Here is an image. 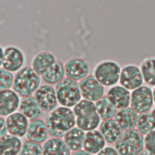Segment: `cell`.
<instances>
[{"label": "cell", "mask_w": 155, "mask_h": 155, "mask_svg": "<svg viewBox=\"0 0 155 155\" xmlns=\"http://www.w3.org/2000/svg\"><path fill=\"white\" fill-rule=\"evenodd\" d=\"M49 134L53 137L62 138L70 129L75 127L73 110L69 107L58 106L50 111L45 119Z\"/></svg>", "instance_id": "obj_1"}, {"label": "cell", "mask_w": 155, "mask_h": 155, "mask_svg": "<svg viewBox=\"0 0 155 155\" xmlns=\"http://www.w3.org/2000/svg\"><path fill=\"white\" fill-rule=\"evenodd\" d=\"M74 113L76 125L85 131L96 130L101 124L94 102L81 99L73 108Z\"/></svg>", "instance_id": "obj_2"}, {"label": "cell", "mask_w": 155, "mask_h": 155, "mask_svg": "<svg viewBox=\"0 0 155 155\" xmlns=\"http://www.w3.org/2000/svg\"><path fill=\"white\" fill-rule=\"evenodd\" d=\"M41 79L31 67H24L15 73L12 89L22 97L32 96L41 85Z\"/></svg>", "instance_id": "obj_3"}, {"label": "cell", "mask_w": 155, "mask_h": 155, "mask_svg": "<svg viewBox=\"0 0 155 155\" xmlns=\"http://www.w3.org/2000/svg\"><path fill=\"white\" fill-rule=\"evenodd\" d=\"M121 68L120 64L114 60H102L94 67L93 75L105 87H111L119 82Z\"/></svg>", "instance_id": "obj_4"}, {"label": "cell", "mask_w": 155, "mask_h": 155, "mask_svg": "<svg viewBox=\"0 0 155 155\" xmlns=\"http://www.w3.org/2000/svg\"><path fill=\"white\" fill-rule=\"evenodd\" d=\"M58 103L64 107H74L81 100L82 95L78 81L64 78L55 86Z\"/></svg>", "instance_id": "obj_5"}, {"label": "cell", "mask_w": 155, "mask_h": 155, "mask_svg": "<svg viewBox=\"0 0 155 155\" xmlns=\"http://www.w3.org/2000/svg\"><path fill=\"white\" fill-rule=\"evenodd\" d=\"M144 137L135 128L125 131L115 143L114 148L119 155H137L144 148Z\"/></svg>", "instance_id": "obj_6"}, {"label": "cell", "mask_w": 155, "mask_h": 155, "mask_svg": "<svg viewBox=\"0 0 155 155\" xmlns=\"http://www.w3.org/2000/svg\"><path fill=\"white\" fill-rule=\"evenodd\" d=\"M1 68L12 73H16L24 67L26 56L21 48L10 45L5 47L1 46Z\"/></svg>", "instance_id": "obj_7"}, {"label": "cell", "mask_w": 155, "mask_h": 155, "mask_svg": "<svg viewBox=\"0 0 155 155\" xmlns=\"http://www.w3.org/2000/svg\"><path fill=\"white\" fill-rule=\"evenodd\" d=\"M153 104V90L150 86L142 85L131 92L130 107L137 113L150 111Z\"/></svg>", "instance_id": "obj_8"}, {"label": "cell", "mask_w": 155, "mask_h": 155, "mask_svg": "<svg viewBox=\"0 0 155 155\" xmlns=\"http://www.w3.org/2000/svg\"><path fill=\"white\" fill-rule=\"evenodd\" d=\"M144 82L140 67L133 64L124 65L121 68L119 83L129 90L140 87Z\"/></svg>", "instance_id": "obj_9"}, {"label": "cell", "mask_w": 155, "mask_h": 155, "mask_svg": "<svg viewBox=\"0 0 155 155\" xmlns=\"http://www.w3.org/2000/svg\"><path fill=\"white\" fill-rule=\"evenodd\" d=\"M79 85L84 99L96 102L104 96L105 87L93 74H89L79 81Z\"/></svg>", "instance_id": "obj_10"}, {"label": "cell", "mask_w": 155, "mask_h": 155, "mask_svg": "<svg viewBox=\"0 0 155 155\" xmlns=\"http://www.w3.org/2000/svg\"><path fill=\"white\" fill-rule=\"evenodd\" d=\"M42 111L50 113L58 107L55 87L47 84L41 85L33 96Z\"/></svg>", "instance_id": "obj_11"}, {"label": "cell", "mask_w": 155, "mask_h": 155, "mask_svg": "<svg viewBox=\"0 0 155 155\" xmlns=\"http://www.w3.org/2000/svg\"><path fill=\"white\" fill-rule=\"evenodd\" d=\"M65 77L76 81H80L89 75L90 65L89 62L82 58H72L64 63Z\"/></svg>", "instance_id": "obj_12"}, {"label": "cell", "mask_w": 155, "mask_h": 155, "mask_svg": "<svg viewBox=\"0 0 155 155\" xmlns=\"http://www.w3.org/2000/svg\"><path fill=\"white\" fill-rule=\"evenodd\" d=\"M29 120L20 111H16L5 118L8 133L19 138L26 136Z\"/></svg>", "instance_id": "obj_13"}, {"label": "cell", "mask_w": 155, "mask_h": 155, "mask_svg": "<svg viewBox=\"0 0 155 155\" xmlns=\"http://www.w3.org/2000/svg\"><path fill=\"white\" fill-rule=\"evenodd\" d=\"M20 96L13 89L2 90L0 91V115L7 117L19 109Z\"/></svg>", "instance_id": "obj_14"}, {"label": "cell", "mask_w": 155, "mask_h": 155, "mask_svg": "<svg viewBox=\"0 0 155 155\" xmlns=\"http://www.w3.org/2000/svg\"><path fill=\"white\" fill-rule=\"evenodd\" d=\"M106 96L117 110L130 106V90L120 84L110 87L107 91Z\"/></svg>", "instance_id": "obj_15"}, {"label": "cell", "mask_w": 155, "mask_h": 155, "mask_svg": "<svg viewBox=\"0 0 155 155\" xmlns=\"http://www.w3.org/2000/svg\"><path fill=\"white\" fill-rule=\"evenodd\" d=\"M57 61L54 54L48 50L36 53L32 58L31 67L39 76H42Z\"/></svg>", "instance_id": "obj_16"}, {"label": "cell", "mask_w": 155, "mask_h": 155, "mask_svg": "<svg viewBox=\"0 0 155 155\" xmlns=\"http://www.w3.org/2000/svg\"><path fill=\"white\" fill-rule=\"evenodd\" d=\"M48 135V130L45 121L39 118L30 120L26 133L28 140L42 143L47 140Z\"/></svg>", "instance_id": "obj_17"}, {"label": "cell", "mask_w": 155, "mask_h": 155, "mask_svg": "<svg viewBox=\"0 0 155 155\" xmlns=\"http://www.w3.org/2000/svg\"><path fill=\"white\" fill-rule=\"evenodd\" d=\"M99 130L108 143H116L124 131L114 119L103 120L99 125Z\"/></svg>", "instance_id": "obj_18"}, {"label": "cell", "mask_w": 155, "mask_h": 155, "mask_svg": "<svg viewBox=\"0 0 155 155\" xmlns=\"http://www.w3.org/2000/svg\"><path fill=\"white\" fill-rule=\"evenodd\" d=\"M106 140L99 130H93L85 134L84 150L94 155L106 147Z\"/></svg>", "instance_id": "obj_19"}, {"label": "cell", "mask_w": 155, "mask_h": 155, "mask_svg": "<svg viewBox=\"0 0 155 155\" xmlns=\"http://www.w3.org/2000/svg\"><path fill=\"white\" fill-rule=\"evenodd\" d=\"M137 117V113L128 107L117 110L114 119L122 130L125 131L136 128Z\"/></svg>", "instance_id": "obj_20"}, {"label": "cell", "mask_w": 155, "mask_h": 155, "mask_svg": "<svg viewBox=\"0 0 155 155\" xmlns=\"http://www.w3.org/2000/svg\"><path fill=\"white\" fill-rule=\"evenodd\" d=\"M85 134L81 128L74 127L65 134L63 140L71 151H78L84 148Z\"/></svg>", "instance_id": "obj_21"}, {"label": "cell", "mask_w": 155, "mask_h": 155, "mask_svg": "<svg viewBox=\"0 0 155 155\" xmlns=\"http://www.w3.org/2000/svg\"><path fill=\"white\" fill-rule=\"evenodd\" d=\"M19 110L29 120L39 118L42 111L35 97L33 96L22 97Z\"/></svg>", "instance_id": "obj_22"}, {"label": "cell", "mask_w": 155, "mask_h": 155, "mask_svg": "<svg viewBox=\"0 0 155 155\" xmlns=\"http://www.w3.org/2000/svg\"><path fill=\"white\" fill-rule=\"evenodd\" d=\"M71 150L62 138L52 137L47 140L42 147V155H71Z\"/></svg>", "instance_id": "obj_23"}, {"label": "cell", "mask_w": 155, "mask_h": 155, "mask_svg": "<svg viewBox=\"0 0 155 155\" xmlns=\"http://www.w3.org/2000/svg\"><path fill=\"white\" fill-rule=\"evenodd\" d=\"M22 145L19 137L8 134L0 139V155H18Z\"/></svg>", "instance_id": "obj_24"}, {"label": "cell", "mask_w": 155, "mask_h": 155, "mask_svg": "<svg viewBox=\"0 0 155 155\" xmlns=\"http://www.w3.org/2000/svg\"><path fill=\"white\" fill-rule=\"evenodd\" d=\"M65 76L64 64L59 60L56 62L41 76L45 84L53 85L61 81Z\"/></svg>", "instance_id": "obj_25"}, {"label": "cell", "mask_w": 155, "mask_h": 155, "mask_svg": "<svg viewBox=\"0 0 155 155\" xmlns=\"http://www.w3.org/2000/svg\"><path fill=\"white\" fill-rule=\"evenodd\" d=\"M139 67L144 82L150 87H155V56L145 58Z\"/></svg>", "instance_id": "obj_26"}, {"label": "cell", "mask_w": 155, "mask_h": 155, "mask_svg": "<svg viewBox=\"0 0 155 155\" xmlns=\"http://www.w3.org/2000/svg\"><path fill=\"white\" fill-rule=\"evenodd\" d=\"M97 112L102 120L114 119L117 109L110 101L107 96H104L94 102Z\"/></svg>", "instance_id": "obj_27"}, {"label": "cell", "mask_w": 155, "mask_h": 155, "mask_svg": "<svg viewBox=\"0 0 155 155\" xmlns=\"http://www.w3.org/2000/svg\"><path fill=\"white\" fill-rule=\"evenodd\" d=\"M136 128L143 135L155 130V123L151 113L147 112L139 114Z\"/></svg>", "instance_id": "obj_28"}, {"label": "cell", "mask_w": 155, "mask_h": 155, "mask_svg": "<svg viewBox=\"0 0 155 155\" xmlns=\"http://www.w3.org/2000/svg\"><path fill=\"white\" fill-rule=\"evenodd\" d=\"M18 155H42V147L41 143L26 140L22 143Z\"/></svg>", "instance_id": "obj_29"}, {"label": "cell", "mask_w": 155, "mask_h": 155, "mask_svg": "<svg viewBox=\"0 0 155 155\" xmlns=\"http://www.w3.org/2000/svg\"><path fill=\"white\" fill-rule=\"evenodd\" d=\"M15 75L1 67L0 70V90H6L12 88Z\"/></svg>", "instance_id": "obj_30"}, {"label": "cell", "mask_w": 155, "mask_h": 155, "mask_svg": "<svg viewBox=\"0 0 155 155\" xmlns=\"http://www.w3.org/2000/svg\"><path fill=\"white\" fill-rule=\"evenodd\" d=\"M144 148L155 155V130L145 136Z\"/></svg>", "instance_id": "obj_31"}, {"label": "cell", "mask_w": 155, "mask_h": 155, "mask_svg": "<svg viewBox=\"0 0 155 155\" xmlns=\"http://www.w3.org/2000/svg\"><path fill=\"white\" fill-rule=\"evenodd\" d=\"M96 155H119L115 148L107 146Z\"/></svg>", "instance_id": "obj_32"}, {"label": "cell", "mask_w": 155, "mask_h": 155, "mask_svg": "<svg viewBox=\"0 0 155 155\" xmlns=\"http://www.w3.org/2000/svg\"><path fill=\"white\" fill-rule=\"evenodd\" d=\"M0 137H1L8 134L5 123V119L2 116H1L0 118Z\"/></svg>", "instance_id": "obj_33"}, {"label": "cell", "mask_w": 155, "mask_h": 155, "mask_svg": "<svg viewBox=\"0 0 155 155\" xmlns=\"http://www.w3.org/2000/svg\"><path fill=\"white\" fill-rule=\"evenodd\" d=\"M71 155H93L88 151H85V150H80L76 151H73Z\"/></svg>", "instance_id": "obj_34"}, {"label": "cell", "mask_w": 155, "mask_h": 155, "mask_svg": "<svg viewBox=\"0 0 155 155\" xmlns=\"http://www.w3.org/2000/svg\"><path fill=\"white\" fill-rule=\"evenodd\" d=\"M137 155H154L153 154H152L151 152H150L149 151H148L147 150H146L145 148L141 150Z\"/></svg>", "instance_id": "obj_35"}, {"label": "cell", "mask_w": 155, "mask_h": 155, "mask_svg": "<svg viewBox=\"0 0 155 155\" xmlns=\"http://www.w3.org/2000/svg\"><path fill=\"white\" fill-rule=\"evenodd\" d=\"M151 114L153 117V119H154V123H155V108H154L151 111Z\"/></svg>", "instance_id": "obj_36"}, {"label": "cell", "mask_w": 155, "mask_h": 155, "mask_svg": "<svg viewBox=\"0 0 155 155\" xmlns=\"http://www.w3.org/2000/svg\"><path fill=\"white\" fill-rule=\"evenodd\" d=\"M153 99H154V103L155 104V87H154V88L153 89Z\"/></svg>", "instance_id": "obj_37"}]
</instances>
